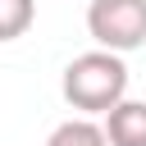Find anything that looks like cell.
Returning <instances> with one entry per match:
<instances>
[{"label": "cell", "mask_w": 146, "mask_h": 146, "mask_svg": "<svg viewBox=\"0 0 146 146\" xmlns=\"http://www.w3.org/2000/svg\"><path fill=\"white\" fill-rule=\"evenodd\" d=\"M59 91L78 110V119L110 114L114 105L128 100V64H123V55H110V50L73 55L64 78H59Z\"/></svg>", "instance_id": "cell-1"}, {"label": "cell", "mask_w": 146, "mask_h": 146, "mask_svg": "<svg viewBox=\"0 0 146 146\" xmlns=\"http://www.w3.org/2000/svg\"><path fill=\"white\" fill-rule=\"evenodd\" d=\"M46 146H110V141H105V128L100 123H91V119H64L46 137Z\"/></svg>", "instance_id": "cell-4"}, {"label": "cell", "mask_w": 146, "mask_h": 146, "mask_svg": "<svg viewBox=\"0 0 146 146\" xmlns=\"http://www.w3.org/2000/svg\"><path fill=\"white\" fill-rule=\"evenodd\" d=\"M105 141L110 146H146V100H123L105 114Z\"/></svg>", "instance_id": "cell-3"}, {"label": "cell", "mask_w": 146, "mask_h": 146, "mask_svg": "<svg viewBox=\"0 0 146 146\" xmlns=\"http://www.w3.org/2000/svg\"><path fill=\"white\" fill-rule=\"evenodd\" d=\"M87 32L96 50H110V55H128L146 46V0H91Z\"/></svg>", "instance_id": "cell-2"}, {"label": "cell", "mask_w": 146, "mask_h": 146, "mask_svg": "<svg viewBox=\"0 0 146 146\" xmlns=\"http://www.w3.org/2000/svg\"><path fill=\"white\" fill-rule=\"evenodd\" d=\"M36 23V0H0V41H18Z\"/></svg>", "instance_id": "cell-5"}]
</instances>
